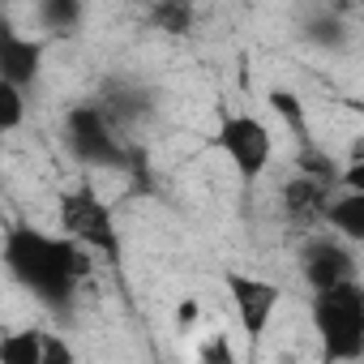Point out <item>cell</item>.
<instances>
[{
  "instance_id": "cell-1",
  "label": "cell",
  "mask_w": 364,
  "mask_h": 364,
  "mask_svg": "<svg viewBox=\"0 0 364 364\" xmlns=\"http://www.w3.org/2000/svg\"><path fill=\"white\" fill-rule=\"evenodd\" d=\"M5 266L31 296H39L56 313H69L77 283L90 274V257L77 240L48 236V232H35V228H14L9 232Z\"/></svg>"
},
{
  "instance_id": "cell-2",
  "label": "cell",
  "mask_w": 364,
  "mask_h": 364,
  "mask_svg": "<svg viewBox=\"0 0 364 364\" xmlns=\"http://www.w3.org/2000/svg\"><path fill=\"white\" fill-rule=\"evenodd\" d=\"M321 360L326 364H360L364 360V283H338L330 291H313L309 304Z\"/></svg>"
},
{
  "instance_id": "cell-3",
  "label": "cell",
  "mask_w": 364,
  "mask_h": 364,
  "mask_svg": "<svg viewBox=\"0 0 364 364\" xmlns=\"http://www.w3.org/2000/svg\"><path fill=\"white\" fill-rule=\"evenodd\" d=\"M65 141L73 150L77 163L86 167H103V171H124L137 154L120 141L116 120L99 107V103H77L65 116Z\"/></svg>"
},
{
  "instance_id": "cell-4",
  "label": "cell",
  "mask_w": 364,
  "mask_h": 364,
  "mask_svg": "<svg viewBox=\"0 0 364 364\" xmlns=\"http://www.w3.org/2000/svg\"><path fill=\"white\" fill-rule=\"evenodd\" d=\"M215 146L228 154V163L240 171V180H249V185L270 167V159H274V137H270V129H266L257 116H249V112H223V116H219Z\"/></svg>"
},
{
  "instance_id": "cell-5",
  "label": "cell",
  "mask_w": 364,
  "mask_h": 364,
  "mask_svg": "<svg viewBox=\"0 0 364 364\" xmlns=\"http://www.w3.org/2000/svg\"><path fill=\"white\" fill-rule=\"evenodd\" d=\"M60 228L69 240H77L82 249H95V253H107L112 262L120 257V236H116V219L112 210L95 198L90 185L82 189H69L60 198Z\"/></svg>"
},
{
  "instance_id": "cell-6",
  "label": "cell",
  "mask_w": 364,
  "mask_h": 364,
  "mask_svg": "<svg viewBox=\"0 0 364 364\" xmlns=\"http://www.w3.org/2000/svg\"><path fill=\"white\" fill-rule=\"evenodd\" d=\"M223 287L232 296V309H236V321L249 338V347L257 351V343L266 338L279 304H283V287L270 283V279H257V274H245V270H228L223 274Z\"/></svg>"
},
{
  "instance_id": "cell-7",
  "label": "cell",
  "mask_w": 364,
  "mask_h": 364,
  "mask_svg": "<svg viewBox=\"0 0 364 364\" xmlns=\"http://www.w3.org/2000/svg\"><path fill=\"white\" fill-rule=\"evenodd\" d=\"M300 274L313 291H330V287L355 279V257L338 240H309L300 253Z\"/></svg>"
},
{
  "instance_id": "cell-8",
  "label": "cell",
  "mask_w": 364,
  "mask_h": 364,
  "mask_svg": "<svg viewBox=\"0 0 364 364\" xmlns=\"http://www.w3.org/2000/svg\"><path fill=\"white\" fill-rule=\"evenodd\" d=\"M43 52H48L43 39H26L14 26L0 22V82H9L18 90L35 86L43 73Z\"/></svg>"
},
{
  "instance_id": "cell-9",
  "label": "cell",
  "mask_w": 364,
  "mask_h": 364,
  "mask_svg": "<svg viewBox=\"0 0 364 364\" xmlns=\"http://www.w3.org/2000/svg\"><path fill=\"white\" fill-rule=\"evenodd\" d=\"M334 193L326 185L309 176H291L283 185V215L296 223V228H313V223H326V210H330Z\"/></svg>"
},
{
  "instance_id": "cell-10",
  "label": "cell",
  "mask_w": 364,
  "mask_h": 364,
  "mask_svg": "<svg viewBox=\"0 0 364 364\" xmlns=\"http://www.w3.org/2000/svg\"><path fill=\"white\" fill-rule=\"evenodd\" d=\"M326 228L351 245H364V193H351V189L334 193V202L326 210Z\"/></svg>"
},
{
  "instance_id": "cell-11",
  "label": "cell",
  "mask_w": 364,
  "mask_h": 364,
  "mask_svg": "<svg viewBox=\"0 0 364 364\" xmlns=\"http://www.w3.org/2000/svg\"><path fill=\"white\" fill-rule=\"evenodd\" d=\"M99 107L116 120V129H120V124H133V120H141V116L150 112L146 90H137V86H129V82H107Z\"/></svg>"
},
{
  "instance_id": "cell-12",
  "label": "cell",
  "mask_w": 364,
  "mask_h": 364,
  "mask_svg": "<svg viewBox=\"0 0 364 364\" xmlns=\"http://www.w3.org/2000/svg\"><path fill=\"white\" fill-rule=\"evenodd\" d=\"M43 343H48V330L39 326L9 330L0 338V364H43Z\"/></svg>"
},
{
  "instance_id": "cell-13",
  "label": "cell",
  "mask_w": 364,
  "mask_h": 364,
  "mask_svg": "<svg viewBox=\"0 0 364 364\" xmlns=\"http://www.w3.org/2000/svg\"><path fill=\"white\" fill-rule=\"evenodd\" d=\"M266 103L274 107V116L296 133V141L300 146H309V112H304V103H300V95H291V90H283V86H274L270 95H266Z\"/></svg>"
},
{
  "instance_id": "cell-14",
  "label": "cell",
  "mask_w": 364,
  "mask_h": 364,
  "mask_svg": "<svg viewBox=\"0 0 364 364\" xmlns=\"http://www.w3.org/2000/svg\"><path fill=\"white\" fill-rule=\"evenodd\" d=\"M296 167H300V176L317 180V185H326V189L343 185V167H338L330 154H321L313 141H309V146H300V154H296Z\"/></svg>"
},
{
  "instance_id": "cell-15",
  "label": "cell",
  "mask_w": 364,
  "mask_h": 364,
  "mask_svg": "<svg viewBox=\"0 0 364 364\" xmlns=\"http://www.w3.org/2000/svg\"><path fill=\"white\" fill-rule=\"evenodd\" d=\"M39 22H43L48 35H69L82 22V5H77V0H43V5H39Z\"/></svg>"
},
{
  "instance_id": "cell-16",
  "label": "cell",
  "mask_w": 364,
  "mask_h": 364,
  "mask_svg": "<svg viewBox=\"0 0 364 364\" xmlns=\"http://www.w3.org/2000/svg\"><path fill=\"white\" fill-rule=\"evenodd\" d=\"M150 22H154L163 35H189V26H193V9H189V5H180V0H163V5L150 9Z\"/></svg>"
},
{
  "instance_id": "cell-17",
  "label": "cell",
  "mask_w": 364,
  "mask_h": 364,
  "mask_svg": "<svg viewBox=\"0 0 364 364\" xmlns=\"http://www.w3.org/2000/svg\"><path fill=\"white\" fill-rule=\"evenodd\" d=\"M26 120V90L0 82V133H18Z\"/></svg>"
},
{
  "instance_id": "cell-18",
  "label": "cell",
  "mask_w": 364,
  "mask_h": 364,
  "mask_svg": "<svg viewBox=\"0 0 364 364\" xmlns=\"http://www.w3.org/2000/svg\"><path fill=\"white\" fill-rule=\"evenodd\" d=\"M198 364H236V355H232V343H228L223 334H210V338H202V343H198Z\"/></svg>"
},
{
  "instance_id": "cell-19",
  "label": "cell",
  "mask_w": 364,
  "mask_h": 364,
  "mask_svg": "<svg viewBox=\"0 0 364 364\" xmlns=\"http://www.w3.org/2000/svg\"><path fill=\"white\" fill-rule=\"evenodd\" d=\"M43 364H77V355H73V347H69L60 334H48V343H43Z\"/></svg>"
},
{
  "instance_id": "cell-20",
  "label": "cell",
  "mask_w": 364,
  "mask_h": 364,
  "mask_svg": "<svg viewBox=\"0 0 364 364\" xmlns=\"http://www.w3.org/2000/svg\"><path fill=\"white\" fill-rule=\"evenodd\" d=\"M343 189L364 193V163H347V167H343Z\"/></svg>"
},
{
  "instance_id": "cell-21",
  "label": "cell",
  "mask_w": 364,
  "mask_h": 364,
  "mask_svg": "<svg viewBox=\"0 0 364 364\" xmlns=\"http://www.w3.org/2000/svg\"><path fill=\"white\" fill-rule=\"evenodd\" d=\"M193 317H198V304H193V300H185V304H180V321H185V326H189Z\"/></svg>"
},
{
  "instance_id": "cell-22",
  "label": "cell",
  "mask_w": 364,
  "mask_h": 364,
  "mask_svg": "<svg viewBox=\"0 0 364 364\" xmlns=\"http://www.w3.org/2000/svg\"><path fill=\"white\" fill-rule=\"evenodd\" d=\"M347 163H364V137H360V141L351 146V159H347Z\"/></svg>"
}]
</instances>
